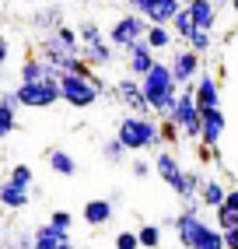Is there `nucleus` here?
Instances as JSON below:
<instances>
[{
  "label": "nucleus",
  "mask_w": 238,
  "mask_h": 249,
  "mask_svg": "<svg viewBox=\"0 0 238 249\" xmlns=\"http://www.w3.org/2000/svg\"><path fill=\"white\" fill-rule=\"evenodd\" d=\"M172 228H175V239L182 249H224V235L221 228L207 225L200 218V211H189L182 207L175 218H172Z\"/></svg>",
  "instance_id": "1"
},
{
  "label": "nucleus",
  "mask_w": 238,
  "mask_h": 249,
  "mask_svg": "<svg viewBox=\"0 0 238 249\" xmlns=\"http://www.w3.org/2000/svg\"><path fill=\"white\" fill-rule=\"evenodd\" d=\"M116 137L126 151H161V123L154 116H133L126 112L116 126Z\"/></svg>",
  "instance_id": "2"
},
{
  "label": "nucleus",
  "mask_w": 238,
  "mask_h": 249,
  "mask_svg": "<svg viewBox=\"0 0 238 249\" xmlns=\"http://www.w3.org/2000/svg\"><path fill=\"white\" fill-rule=\"evenodd\" d=\"M140 88H144V98H147L151 112H154V116H168V109H172L175 95H179V85H175L172 71H168V63L154 60V67L140 77Z\"/></svg>",
  "instance_id": "3"
},
{
  "label": "nucleus",
  "mask_w": 238,
  "mask_h": 249,
  "mask_svg": "<svg viewBox=\"0 0 238 249\" xmlns=\"http://www.w3.org/2000/svg\"><path fill=\"white\" fill-rule=\"evenodd\" d=\"M112 88L102 81L95 71L88 77L81 74H60V102H67L70 109H91L102 95H109Z\"/></svg>",
  "instance_id": "4"
},
{
  "label": "nucleus",
  "mask_w": 238,
  "mask_h": 249,
  "mask_svg": "<svg viewBox=\"0 0 238 249\" xmlns=\"http://www.w3.org/2000/svg\"><path fill=\"white\" fill-rule=\"evenodd\" d=\"M151 165H154V172L161 176V182H168V186L179 193V200H193V196L200 193V176L189 172V169H182L172 151H158Z\"/></svg>",
  "instance_id": "5"
},
{
  "label": "nucleus",
  "mask_w": 238,
  "mask_h": 249,
  "mask_svg": "<svg viewBox=\"0 0 238 249\" xmlns=\"http://www.w3.org/2000/svg\"><path fill=\"white\" fill-rule=\"evenodd\" d=\"M168 120L182 130V141H193V144L200 141V106L193 102V88H179L172 109H168Z\"/></svg>",
  "instance_id": "6"
},
{
  "label": "nucleus",
  "mask_w": 238,
  "mask_h": 249,
  "mask_svg": "<svg viewBox=\"0 0 238 249\" xmlns=\"http://www.w3.org/2000/svg\"><path fill=\"white\" fill-rule=\"evenodd\" d=\"M18 106L25 109H49L60 102V77H42V81H18Z\"/></svg>",
  "instance_id": "7"
},
{
  "label": "nucleus",
  "mask_w": 238,
  "mask_h": 249,
  "mask_svg": "<svg viewBox=\"0 0 238 249\" xmlns=\"http://www.w3.org/2000/svg\"><path fill=\"white\" fill-rule=\"evenodd\" d=\"M112 98H116L126 112H133V116H154V112H151V106H147V98H144L140 77H130V74L119 77L116 85H112Z\"/></svg>",
  "instance_id": "8"
},
{
  "label": "nucleus",
  "mask_w": 238,
  "mask_h": 249,
  "mask_svg": "<svg viewBox=\"0 0 238 249\" xmlns=\"http://www.w3.org/2000/svg\"><path fill=\"white\" fill-rule=\"evenodd\" d=\"M168 71H172V77H175L179 88H193V81H196L200 71H203V56L196 53V49L182 46V49H175V53H172V60H168Z\"/></svg>",
  "instance_id": "9"
},
{
  "label": "nucleus",
  "mask_w": 238,
  "mask_h": 249,
  "mask_svg": "<svg viewBox=\"0 0 238 249\" xmlns=\"http://www.w3.org/2000/svg\"><path fill=\"white\" fill-rule=\"evenodd\" d=\"M144 32H147V18H140L137 11H130V14H123V18H116V25L109 28V42L116 49H126L137 39H144Z\"/></svg>",
  "instance_id": "10"
},
{
  "label": "nucleus",
  "mask_w": 238,
  "mask_h": 249,
  "mask_svg": "<svg viewBox=\"0 0 238 249\" xmlns=\"http://www.w3.org/2000/svg\"><path fill=\"white\" fill-rule=\"evenodd\" d=\"M130 11H137L147 25H168L175 18V11L182 7V0H126Z\"/></svg>",
  "instance_id": "11"
},
{
  "label": "nucleus",
  "mask_w": 238,
  "mask_h": 249,
  "mask_svg": "<svg viewBox=\"0 0 238 249\" xmlns=\"http://www.w3.org/2000/svg\"><path fill=\"white\" fill-rule=\"evenodd\" d=\"M224 130H228V116H224V109H221V106L200 109V141H196V144L217 147L221 137H224Z\"/></svg>",
  "instance_id": "12"
},
{
  "label": "nucleus",
  "mask_w": 238,
  "mask_h": 249,
  "mask_svg": "<svg viewBox=\"0 0 238 249\" xmlns=\"http://www.w3.org/2000/svg\"><path fill=\"white\" fill-rule=\"evenodd\" d=\"M123 53H126V71H130V77H144L151 67H154V60H158V53H154L144 39H137L133 46H126Z\"/></svg>",
  "instance_id": "13"
},
{
  "label": "nucleus",
  "mask_w": 238,
  "mask_h": 249,
  "mask_svg": "<svg viewBox=\"0 0 238 249\" xmlns=\"http://www.w3.org/2000/svg\"><path fill=\"white\" fill-rule=\"evenodd\" d=\"M193 102H196L200 109H214V106H221V81H217L214 74L200 71V77L193 81Z\"/></svg>",
  "instance_id": "14"
},
{
  "label": "nucleus",
  "mask_w": 238,
  "mask_h": 249,
  "mask_svg": "<svg viewBox=\"0 0 238 249\" xmlns=\"http://www.w3.org/2000/svg\"><path fill=\"white\" fill-rule=\"evenodd\" d=\"M81 60L88 63V67L102 71V67H109V63H116V46L109 39H98V42H84L81 46Z\"/></svg>",
  "instance_id": "15"
},
{
  "label": "nucleus",
  "mask_w": 238,
  "mask_h": 249,
  "mask_svg": "<svg viewBox=\"0 0 238 249\" xmlns=\"http://www.w3.org/2000/svg\"><path fill=\"white\" fill-rule=\"evenodd\" d=\"M112 214H116V204L109 200V196H98V200H88L81 207V218L88 228H105L112 221Z\"/></svg>",
  "instance_id": "16"
},
{
  "label": "nucleus",
  "mask_w": 238,
  "mask_h": 249,
  "mask_svg": "<svg viewBox=\"0 0 238 249\" xmlns=\"http://www.w3.org/2000/svg\"><path fill=\"white\" fill-rule=\"evenodd\" d=\"M32 242H35V249H63V246H70V231L46 221V225L32 228Z\"/></svg>",
  "instance_id": "17"
},
{
  "label": "nucleus",
  "mask_w": 238,
  "mask_h": 249,
  "mask_svg": "<svg viewBox=\"0 0 238 249\" xmlns=\"http://www.w3.org/2000/svg\"><path fill=\"white\" fill-rule=\"evenodd\" d=\"M28 200H32L28 186H18V182H11V179L0 182V207H4V211H25Z\"/></svg>",
  "instance_id": "18"
},
{
  "label": "nucleus",
  "mask_w": 238,
  "mask_h": 249,
  "mask_svg": "<svg viewBox=\"0 0 238 249\" xmlns=\"http://www.w3.org/2000/svg\"><path fill=\"white\" fill-rule=\"evenodd\" d=\"M186 11H189V18L196 28H214L217 25V7H214V0H182Z\"/></svg>",
  "instance_id": "19"
},
{
  "label": "nucleus",
  "mask_w": 238,
  "mask_h": 249,
  "mask_svg": "<svg viewBox=\"0 0 238 249\" xmlns=\"http://www.w3.org/2000/svg\"><path fill=\"white\" fill-rule=\"evenodd\" d=\"M46 161H49V169H53L56 176H63V179H70V176L81 172L77 158H74L70 151H63V147H49V151H46Z\"/></svg>",
  "instance_id": "20"
},
{
  "label": "nucleus",
  "mask_w": 238,
  "mask_h": 249,
  "mask_svg": "<svg viewBox=\"0 0 238 249\" xmlns=\"http://www.w3.org/2000/svg\"><path fill=\"white\" fill-rule=\"evenodd\" d=\"M56 25H63V7H56V4H46V7H39L35 14H32V28L35 32H53Z\"/></svg>",
  "instance_id": "21"
},
{
  "label": "nucleus",
  "mask_w": 238,
  "mask_h": 249,
  "mask_svg": "<svg viewBox=\"0 0 238 249\" xmlns=\"http://www.w3.org/2000/svg\"><path fill=\"white\" fill-rule=\"evenodd\" d=\"M217 228L221 231L238 228V190H228L224 193V204L217 207Z\"/></svg>",
  "instance_id": "22"
},
{
  "label": "nucleus",
  "mask_w": 238,
  "mask_h": 249,
  "mask_svg": "<svg viewBox=\"0 0 238 249\" xmlns=\"http://www.w3.org/2000/svg\"><path fill=\"white\" fill-rule=\"evenodd\" d=\"M224 193H228V190H224V182H217V179H200V193H196V196H200V204H203V207L217 211L221 204H224Z\"/></svg>",
  "instance_id": "23"
},
{
  "label": "nucleus",
  "mask_w": 238,
  "mask_h": 249,
  "mask_svg": "<svg viewBox=\"0 0 238 249\" xmlns=\"http://www.w3.org/2000/svg\"><path fill=\"white\" fill-rule=\"evenodd\" d=\"M42 77H60V74L49 67L39 53H32V56L21 63V81H42Z\"/></svg>",
  "instance_id": "24"
},
{
  "label": "nucleus",
  "mask_w": 238,
  "mask_h": 249,
  "mask_svg": "<svg viewBox=\"0 0 238 249\" xmlns=\"http://www.w3.org/2000/svg\"><path fill=\"white\" fill-rule=\"evenodd\" d=\"M144 42H147L151 49H154V53H165V49H172L175 36H172V28H168V25H147Z\"/></svg>",
  "instance_id": "25"
},
{
  "label": "nucleus",
  "mask_w": 238,
  "mask_h": 249,
  "mask_svg": "<svg viewBox=\"0 0 238 249\" xmlns=\"http://www.w3.org/2000/svg\"><path fill=\"white\" fill-rule=\"evenodd\" d=\"M182 46H189V49H196V53L203 56V53H210V49H214V36H210L207 28H193L189 36L182 39Z\"/></svg>",
  "instance_id": "26"
},
{
  "label": "nucleus",
  "mask_w": 238,
  "mask_h": 249,
  "mask_svg": "<svg viewBox=\"0 0 238 249\" xmlns=\"http://www.w3.org/2000/svg\"><path fill=\"white\" fill-rule=\"evenodd\" d=\"M168 28H172V36H175V39H186V36H189V32L196 28V25H193V18H189V11H186V4L175 11V18L168 21Z\"/></svg>",
  "instance_id": "27"
},
{
  "label": "nucleus",
  "mask_w": 238,
  "mask_h": 249,
  "mask_svg": "<svg viewBox=\"0 0 238 249\" xmlns=\"http://www.w3.org/2000/svg\"><path fill=\"white\" fill-rule=\"evenodd\" d=\"M137 242H140V249H161V225H140Z\"/></svg>",
  "instance_id": "28"
},
{
  "label": "nucleus",
  "mask_w": 238,
  "mask_h": 249,
  "mask_svg": "<svg viewBox=\"0 0 238 249\" xmlns=\"http://www.w3.org/2000/svg\"><path fill=\"white\" fill-rule=\"evenodd\" d=\"M126 155H130V151H126L123 144H119V137H109L105 144H102V158H105L109 165H123Z\"/></svg>",
  "instance_id": "29"
},
{
  "label": "nucleus",
  "mask_w": 238,
  "mask_h": 249,
  "mask_svg": "<svg viewBox=\"0 0 238 249\" xmlns=\"http://www.w3.org/2000/svg\"><path fill=\"white\" fill-rule=\"evenodd\" d=\"M14 130H18V109L0 106V141H4V137H11Z\"/></svg>",
  "instance_id": "30"
},
{
  "label": "nucleus",
  "mask_w": 238,
  "mask_h": 249,
  "mask_svg": "<svg viewBox=\"0 0 238 249\" xmlns=\"http://www.w3.org/2000/svg\"><path fill=\"white\" fill-rule=\"evenodd\" d=\"M11 182H18V186H35V172H32V165H14L11 169V176H7Z\"/></svg>",
  "instance_id": "31"
},
{
  "label": "nucleus",
  "mask_w": 238,
  "mask_h": 249,
  "mask_svg": "<svg viewBox=\"0 0 238 249\" xmlns=\"http://www.w3.org/2000/svg\"><path fill=\"white\" fill-rule=\"evenodd\" d=\"M77 39H81V46L84 42H98V39H105V32H102L95 21H81L77 25Z\"/></svg>",
  "instance_id": "32"
},
{
  "label": "nucleus",
  "mask_w": 238,
  "mask_h": 249,
  "mask_svg": "<svg viewBox=\"0 0 238 249\" xmlns=\"http://www.w3.org/2000/svg\"><path fill=\"white\" fill-rule=\"evenodd\" d=\"M161 141H165L168 147H179V144H182V130H179L172 120H168V116L161 120Z\"/></svg>",
  "instance_id": "33"
},
{
  "label": "nucleus",
  "mask_w": 238,
  "mask_h": 249,
  "mask_svg": "<svg viewBox=\"0 0 238 249\" xmlns=\"http://www.w3.org/2000/svg\"><path fill=\"white\" fill-rule=\"evenodd\" d=\"M116 249H140V242H137V228H123L116 235Z\"/></svg>",
  "instance_id": "34"
},
{
  "label": "nucleus",
  "mask_w": 238,
  "mask_h": 249,
  "mask_svg": "<svg viewBox=\"0 0 238 249\" xmlns=\"http://www.w3.org/2000/svg\"><path fill=\"white\" fill-rule=\"evenodd\" d=\"M130 172H133V179H147L151 172H154V165H151L147 158H133V165H130Z\"/></svg>",
  "instance_id": "35"
},
{
  "label": "nucleus",
  "mask_w": 238,
  "mask_h": 249,
  "mask_svg": "<svg viewBox=\"0 0 238 249\" xmlns=\"http://www.w3.org/2000/svg\"><path fill=\"white\" fill-rule=\"evenodd\" d=\"M49 225H56V228H67V231H70L74 214H70V211H53V214H49Z\"/></svg>",
  "instance_id": "36"
},
{
  "label": "nucleus",
  "mask_w": 238,
  "mask_h": 249,
  "mask_svg": "<svg viewBox=\"0 0 238 249\" xmlns=\"http://www.w3.org/2000/svg\"><path fill=\"white\" fill-rule=\"evenodd\" d=\"M14 249H35V242H32V231H18V235H14Z\"/></svg>",
  "instance_id": "37"
},
{
  "label": "nucleus",
  "mask_w": 238,
  "mask_h": 249,
  "mask_svg": "<svg viewBox=\"0 0 238 249\" xmlns=\"http://www.w3.org/2000/svg\"><path fill=\"white\" fill-rule=\"evenodd\" d=\"M221 235H224V249H238V228H228Z\"/></svg>",
  "instance_id": "38"
},
{
  "label": "nucleus",
  "mask_w": 238,
  "mask_h": 249,
  "mask_svg": "<svg viewBox=\"0 0 238 249\" xmlns=\"http://www.w3.org/2000/svg\"><path fill=\"white\" fill-rule=\"evenodd\" d=\"M0 106H11V109H21V106H18V95H14V91H0Z\"/></svg>",
  "instance_id": "39"
},
{
  "label": "nucleus",
  "mask_w": 238,
  "mask_h": 249,
  "mask_svg": "<svg viewBox=\"0 0 238 249\" xmlns=\"http://www.w3.org/2000/svg\"><path fill=\"white\" fill-rule=\"evenodd\" d=\"M7 56H11V46H7V39H0V71L7 67Z\"/></svg>",
  "instance_id": "40"
},
{
  "label": "nucleus",
  "mask_w": 238,
  "mask_h": 249,
  "mask_svg": "<svg viewBox=\"0 0 238 249\" xmlns=\"http://www.w3.org/2000/svg\"><path fill=\"white\" fill-rule=\"evenodd\" d=\"M228 4H231V0H214V7H217V11H221V7H228Z\"/></svg>",
  "instance_id": "41"
},
{
  "label": "nucleus",
  "mask_w": 238,
  "mask_h": 249,
  "mask_svg": "<svg viewBox=\"0 0 238 249\" xmlns=\"http://www.w3.org/2000/svg\"><path fill=\"white\" fill-rule=\"evenodd\" d=\"M228 7H231V11H235V18H238V0H231V4H228Z\"/></svg>",
  "instance_id": "42"
},
{
  "label": "nucleus",
  "mask_w": 238,
  "mask_h": 249,
  "mask_svg": "<svg viewBox=\"0 0 238 249\" xmlns=\"http://www.w3.org/2000/svg\"><path fill=\"white\" fill-rule=\"evenodd\" d=\"M63 249H84V246H74V242H70V246H63Z\"/></svg>",
  "instance_id": "43"
},
{
  "label": "nucleus",
  "mask_w": 238,
  "mask_h": 249,
  "mask_svg": "<svg viewBox=\"0 0 238 249\" xmlns=\"http://www.w3.org/2000/svg\"><path fill=\"white\" fill-rule=\"evenodd\" d=\"M77 4H95V0H77Z\"/></svg>",
  "instance_id": "44"
},
{
  "label": "nucleus",
  "mask_w": 238,
  "mask_h": 249,
  "mask_svg": "<svg viewBox=\"0 0 238 249\" xmlns=\"http://www.w3.org/2000/svg\"><path fill=\"white\" fill-rule=\"evenodd\" d=\"M21 4H35V0H21Z\"/></svg>",
  "instance_id": "45"
}]
</instances>
